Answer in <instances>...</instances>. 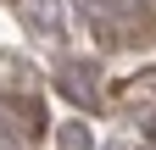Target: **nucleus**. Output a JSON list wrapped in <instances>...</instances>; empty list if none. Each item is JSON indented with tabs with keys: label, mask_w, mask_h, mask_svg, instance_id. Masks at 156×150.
I'll return each mask as SVG.
<instances>
[{
	"label": "nucleus",
	"mask_w": 156,
	"mask_h": 150,
	"mask_svg": "<svg viewBox=\"0 0 156 150\" xmlns=\"http://www.w3.org/2000/svg\"><path fill=\"white\" fill-rule=\"evenodd\" d=\"M62 89H67V100H78V106H95V89H89V67H67V72H62Z\"/></svg>",
	"instance_id": "f257e3e1"
},
{
	"label": "nucleus",
	"mask_w": 156,
	"mask_h": 150,
	"mask_svg": "<svg viewBox=\"0 0 156 150\" xmlns=\"http://www.w3.org/2000/svg\"><path fill=\"white\" fill-rule=\"evenodd\" d=\"M56 145H62V150H89V128L84 122H62V128H56Z\"/></svg>",
	"instance_id": "f03ea898"
}]
</instances>
